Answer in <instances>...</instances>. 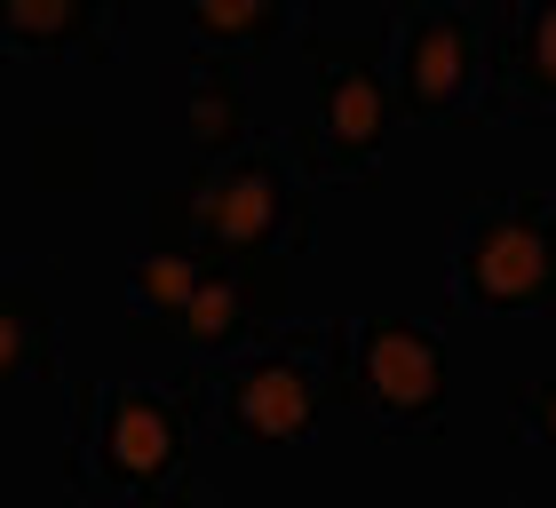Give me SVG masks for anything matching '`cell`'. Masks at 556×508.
<instances>
[{"label": "cell", "mask_w": 556, "mask_h": 508, "mask_svg": "<svg viewBox=\"0 0 556 508\" xmlns=\"http://www.w3.org/2000/svg\"><path fill=\"white\" fill-rule=\"evenodd\" d=\"M191 231H199V246H223V254H302L311 246V167H302L294 127H263L239 160L199 175Z\"/></svg>", "instance_id": "cell-4"}, {"label": "cell", "mask_w": 556, "mask_h": 508, "mask_svg": "<svg viewBox=\"0 0 556 508\" xmlns=\"http://www.w3.org/2000/svg\"><path fill=\"white\" fill-rule=\"evenodd\" d=\"M136 508H239V500H223L215 485H199V477H184V485H167V493H151Z\"/></svg>", "instance_id": "cell-16"}, {"label": "cell", "mask_w": 556, "mask_h": 508, "mask_svg": "<svg viewBox=\"0 0 556 508\" xmlns=\"http://www.w3.org/2000/svg\"><path fill=\"white\" fill-rule=\"evenodd\" d=\"M175 127L191 136L199 175L223 167V160H239V151L255 143L239 72H231V64H215V56H191V64H184V80H175Z\"/></svg>", "instance_id": "cell-10"}, {"label": "cell", "mask_w": 556, "mask_h": 508, "mask_svg": "<svg viewBox=\"0 0 556 508\" xmlns=\"http://www.w3.org/2000/svg\"><path fill=\"white\" fill-rule=\"evenodd\" d=\"M509 429L556 453V373H541V381H525V390H509Z\"/></svg>", "instance_id": "cell-15"}, {"label": "cell", "mask_w": 556, "mask_h": 508, "mask_svg": "<svg viewBox=\"0 0 556 508\" xmlns=\"http://www.w3.org/2000/svg\"><path fill=\"white\" fill-rule=\"evenodd\" d=\"M0 381L48 390L56 381V287L40 254H9L0 270Z\"/></svg>", "instance_id": "cell-9"}, {"label": "cell", "mask_w": 556, "mask_h": 508, "mask_svg": "<svg viewBox=\"0 0 556 508\" xmlns=\"http://www.w3.org/2000/svg\"><path fill=\"white\" fill-rule=\"evenodd\" d=\"M215 414V373H175V381H80L72 390V445L64 477L151 500L191 477V429Z\"/></svg>", "instance_id": "cell-1"}, {"label": "cell", "mask_w": 556, "mask_h": 508, "mask_svg": "<svg viewBox=\"0 0 556 508\" xmlns=\"http://www.w3.org/2000/svg\"><path fill=\"white\" fill-rule=\"evenodd\" d=\"M350 397L390 437H438L453 414V342L429 318H350Z\"/></svg>", "instance_id": "cell-6"}, {"label": "cell", "mask_w": 556, "mask_h": 508, "mask_svg": "<svg viewBox=\"0 0 556 508\" xmlns=\"http://www.w3.org/2000/svg\"><path fill=\"white\" fill-rule=\"evenodd\" d=\"M517 104L533 119H556V0L517 24Z\"/></svg>", "instance_id": "cell-14"}, {"label": "cell", "mask_w": 556, "mask_h": 508, "mask_svg": "<svg viewBox=\"0 0 556 508\" xmlns=\"http://www.w3.org/2000/svg\"><path fill=\"white\" fill-rule=\"evenodd\" d=\"M184 33H191V56H215L239 72L247 56L278 48L287 33H311V9L302 0H191Z\"/></svg>", "instance_id": "cell-11"}, {"label": "cell", "mask_w": 556, "mask_h": 508, "mask_svg": "<svg viewBox=\"0 0 556 508\" xmlns=\"http://www.w3.org/2000/svg\"><path fill=\"white\" fill-rule=\"evenodd\" d=\"M199 287H207V270H199L191 254H175V246L143 254V263L119 278V294H128V310H136V334H167Z\"/></svg>", "instance_id": "cell-13"}, {"label": "cell", "mask_w": 556, "mask_h": 508, "mask_svg": "<svg viewBox=\"0 0 556 508\" xmlns=\"http://www.w3.org/2000/svg\"><path fill=\"white\" fill-rule=\"evenodd\" d=\"M128 9L112 0H9L0 16V48L24 64H56V72H96L119 56Z\"/></svg>", "instance_id": "cell-8"}, {"label": "cell", "mask_w": 556, "mask_h": 508, "mask_svg": "<svg viewBox=\"0 0 556 508\" xmlns=\"http://www.w3.org/2000/svg\"><path fill=\"white\" fill-rule=\"evenodd\" d=\"M493 24L469 9H414L397 24V119H485L493 112Z\"/></svg>", "instance_id": "cell-7"}, {"label": "cell", "mask_w": 556, "mask_h": 508, "mask_svg": "<svg viewBox=\"0 0 556 508\" xmlns=\"http://www.w3.org/2000/svg\"><path fill=\"white\" fill-rule=\"evenodd\" d=\"M342 358H350V318L342 326H278L247 358L215 366V421L247 445H311L326 414L350 397L342 390Z\"/></svg>", "instance_id": "cell-2"}, {"label": "cell", "mask_w": 556, "mask_h": 508, "mask_svg": "<svg viewBox=\"0 0 556 508\" xmlns=\"http://www.w3.org/2000/svg\"><path fill=\"white\" fill-rule=\"evenodd\" d=\"M167 334H184V350L199 366H231L247 358L263 334H255V318H247V294H239V278H207L191 302H184V318L167 326Z\"/></svg>", "instance_id": "cell-12"}, {"label": "cell", "mask_w": 556, "mask_h": 508, "mask_svg": "<svg viewBox=\"0 0 556 508\" xmlns=\"http://www.w3.org/2000/svg\"><path fill=\"white\" fill-rule=\"evenodd\" d=\"M390 24L374 33H326L311 24L302 48H311V72H318V127H294L302 136V167L311 183H382L390 175V119H397V96H390Z\"/></svg>", "instance_id": "cell-3"}, {"label": "cell", "mask_w": 556, "mask_h": 508, "mask_svg": "<svg viewBox=\"0 0 556 508\" xmlns=\"http://www.w3.org/2000/svg\"><path fill=\"white\" fill-rule=\"evenodd\" d=\"M477 508H533V500H477Z\"/></svg>", "instance_id": "cell-18"}, {"label": "cell", "mask_w": 556, "mask_h": 508, "mask_svg": "<svg viewBox=\"0 0 556 508\" xmlns=\"http://www.w3.org/2000/svg\"><path fill=\"white\" fill-rule=\"evenodd\" d=\"M445 294L477 318H517L556 302L548 263V191H469L445 254Z\"/></svg>", "instance_id": "cell-5"}, {"label": "cell", "mask_w": 556, "mask_h": 508, "mask_svg": "<svg viewBox=\"0 0 556 508\" xmlns=\"http://www.w3.org/2000/svg\"><path fill=\"white\" fill-rule=\"evenodd\" d=\"M548 263H556V191H548Z\"/></svg>", "instance_id": "cell-17"}]
</instances>
